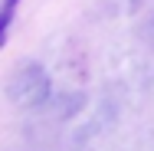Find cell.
I'll return each instance as SVG.
<instances>
[{
  "label": "cell",
  "instance_id": "6da1fadb",
  "mask_svg": "<svg viewBox=\"0 0 154 151\" xmlns=\"http://www.w3.org/2000/svg\"><path fill=\"white\" fill-rule=\"evenodd\" d=\"M49 92H53V79H49V72L39 62H23L10 76V82H7V95L20 109H39V105H46Z\"/></svg>",
  "mask_w": 154,
  "mask_h": 151
},
{
  "label": "cell",
  "instance_id": "7a4b0ae2",
  "mask_svg": "<svg viewBox=\"0 0 154 151\" xmlns=\"http://www.w3.org/2000/svg\"><path fill=\"white\" fill-rule=\"evenodd\" d=\"M17 3H20V0H3V3H0V46H3V39H7V33H10L13 13H17Z\"/></svg>",
  "mask_w": 154,
  "mask_h": 151
}]
</instances>
